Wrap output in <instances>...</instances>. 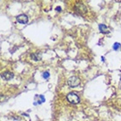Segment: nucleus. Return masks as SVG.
I'll return each instance as SVG.
<instances>
[{
    "mask_svg": "<svg viewBox=\"0 0 121 121\" xmlns=\"http://www.w3.org/2000/svg\"><path fill=\"white\" fill-rule=\"evenodd\" d=\"M67 99L69 103L73 104H78L80 102V97L75 92H71V93L68 94L67 96Z\"/></svg>",
    "mask_w": 121,
    "mask_h": 121,
    "instance_id": "f257e3e1",
    "label": "nucleus"
},
{
    "mask_svg": "<svg viewBox=\"0 0 121 121\" xmlns=\"http://www.w3.org/2000/svg\"><path fill=\"white\" fill-rule=\"evenodd\" d=\"M68 84L69 85L70 87H72V88L77 87L80 84V79L78 77H76V76H72V77H70L68 80Z\"/></svg>",
    "mask_w": 121,
    "mask_h": 121,
    "instance_id": "f03ea898",
    "label": "nucleus"
},
{
    "mask_svg": "<svg viewBox=\"0 0 121 121\" xmlns=\"http://www.w3.org/2000/svg\"><path fill=\"white\" fill-rule=\"evenodd\" d=\"M17 22L20 23V24H26L28 22V17L25 14H21V15H18L17 17Z\"/></svg>",
    "mask_w": 121,
    "mask_h": 121,
    "instance_id": "7ed1b4c3",
    "label": "nucleus"
},
{
    "mask_svg": "<svg viewBox=\"0 0 121 121\" xmlns=\"http://www.w3.org/2000/svg\"><path fill=\"white\" fill-rule=\"evenodd\" d=\"M1 76H2V78L5 79V80H11L12 78H13L14 75L12 72H4V74H2Z\"/></svg>",
    "mask_w": 121,
    "mask_h": 121,
    "instance_id": "20e7f679",
    "label": "nucleus"
},
{
    "mask_svg": "<svg viewBox=\"0 0 121 121\" xmlns=\"http://www.w3.org/2000/svg\"><path fill=\"white\" fill-rule=\"evenodd\" d=\"M99 30L102 33H109V32H110L109 29H108V27L106 26L105 25H104V24L99 25Z\"/></svg>",
    "mask_w": 121,
    "mask_h": 121,
    "instance_id": "39448f33",
    "label": "nucleus"
},
{
    "mask_svg": "<svg viewBox=\"0 0 121 121\" xmlns=\"http://www.w3.org/2000/svg\"><path fill=\"white\" fill-rule=\"evenodd\" d=\"M31 57L33 58V60H39L41 59L39 54H32V55H31Z\"/></svg>",
    "mask_w": 121,
    "mask_h": 121,
    "instance_id": "423d86ee",
    "label": "nucleus"
},
{
    "mask_svg": "<svg viewBox=\"0 0 121 121\" xmlns=\"http://www.w3.org/2000/svg\"><path fill=\"white\" fill-rule=\"evenodd\" d=\"M119 48H120V44L118 42H116L115 44H114V46H113V49H114V50H118Z\"/></svg>",
    "mask_w": 121,
    "mask_h": 121,
    "instance_id": "0eeeda50",
    "label": "nucleus"
},
{
    "mask_svg": "<svg viewBox=\"0 0 121 121\" xmlns=\"http://www.w3.org/2000/svg\"><path fill=\"white\" fill-rule=\"evenodd\" d=\"M43 77H44V78L45 79H48L49 77V73L48 72H44L43 73Z\"/></svg>",
    "mask_w": 121,
    "mask_h": 121,
    "instance_id": "6e6552de",
    "label": "nucleus"
}]
</instances>
